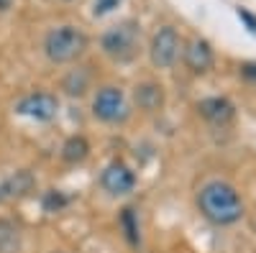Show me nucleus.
Returning a JSON list of instances; mask_svg holds the SVG:
<instances>
[{"label":"nucleus","mask_w":256,"mask_h":253,"mask_svg":"<svg viewBox=\"0 0 256 253\" xmlns=\"http://www.w3.org/2000/svg\"><path fill=\"white\" fill-rule=\"evenodd\" d=\"M198 210L212 225H233L244 218V200L230 182L210 179L198 192Z\"/></svg>","instance_id":"f257e3e1"},{"label":"nucleus","mask_w":256,"mask_h":253,"mask_svg":"<svg viewBox=\"0 0 256 253\" xmlns=\"http://www.w3.org/2000/svg\"><path fill=\"white\" fill-rule=\"evenodd\" d=\"M88 44L90 38L80 26L64 23L44 36V56L52 64H72L88 51Z\"/></svg>","instance_id":"f03ea898"},{"label":"nucleus","mask_w":256,"mask_h":253,"mask_svg":"<svg viewBox=\"0 0 256 253\" xmlns=\"http://www.w3.org/2000/svg\"><path fill=\"white\" fill-rule=\"evenodd\" d=\"M100 51L108 59L118 61V64L134 61L141 51V26L131 18L110 26L100 36Z\"/></svg>","instance_id":"7ed1b4c3"},{"label":"nucleus","mask_w":256,"mask_h":253,"mask_svg":"<svg viewBox=\"0 0 256 253\" xmlns=\"http://www.w3.org/2000/svg\"><path fill=\"white\" fill-rule=\"evenodd\" d=\"M92 115L100 123L120 125L131 118V105H128V97L123 95L120 87H116V84H102V87H98V92L92 97Z\"/></svg>","instance_id":"20e7f679"},{"label":"nucleus","mask_w":256,"mask_h":253,"mask_svg":"<svg viewBox=\"0 0 256 253\" xmlns=\"http://www.w3.org/2000/svg\"><path fill=\"white\" fill-rule=\"evenodd\" d=\"M180 33L174 26H162L156 28V33L152 36V44H148V59L156 69H169L174 67V61L180 59Z\"/></svg>","instance_id":"39448f33"},{"label":"nucleus","mask_w":256,"mask_h":253,"mask_svg":"<svg viewBox=\"0 0 256 253\" xmlns=\"http://www.w3.org/2000/svg\"><path fill=\"white\" fill-rule=\"evenodd\" d=\"M56 110H59V100H56V95L44 92V90L28 92V95H24V97L16 102V113H18V115H26V118L38 120V123H49V120H54V118H56Z\"/></svg>","instance_id":"423d86ee"},{"label":"nucleus","mask_w":256,"mask_h":253,"mask_svg":"<svg viewBox=\"0 0 256 253\" xmlns=\"http://www.w3.org/2000/svg\"><path fill=\"white\" fill-rule=\"evenodd\" d=\"M100 187L110 197H126V195H131L136 189V174H134V169L128 166L126 161L116 159V161H110L108 166L102 169Z\"/></svg>","instance_id":"0eeeda50"},{"label":"nucleus","mask_w":256,"mask_h":253,"mask_svg":"<svg viewBox=\"0 0 256 253\" xmlns=\"http://www.w3.org/2000/svg\"><path fill=\"white\" fill-rule=\"evenodd\" d=\"M212 61H216V54H212V46L205 38H190L184 46V64L192 74H205L212 69Z\"/></svg>","instance_id":"6e6552de"},{"label":"nucleus","mask_w":256,"mask_h":253,"mask_svg":"<svg viewBox=\"0 0 256 253\" xmlns=\"http://www.w3.org/2000/svg\"><path fill=\"white\" fill-rule=\"evenodd\" d=\"M34 189H36V177L28 169H18V172H13L10 177H6L0 182V197H3V205H6V202L28 197Z\"/></svg>","instance_id":"1a4fd4ad"},{"label":"nucleus","mask_w":256,"mask_h":253,"mask_svg":"<svg viewBox=\"0 0 256 253\" xmlns=\"http://www.w3.org/2000/svg\"><path fill=\"white\" fill-rule=\"evenodd\" d=\"M198 113L210 123V125H228L236 118V105L228 97H205L198 102Z\"/></svg>","instance_id":"9d476101"},{"label":"nucleus","mask_w":256,"mask_h":253,"mask_svg":"<svg viewBox=\"0 0 256 253\" xmlns=\"http://www.w3.org/2000/svg\"><path fill=\"white\" fill-rule=\"evenodd\" d=\"M134 105L141 113H159L164 108V87L159 82H138L134 87Z\"/></svg>","instance_id":"9b49d317"},{"label":"nucleus","mask_w":256,"mask_h":253,"mask_svg":"<svg viewBox=\"0 0 256 253\" xmlns=\"http://www.w3.org/2000/svg\"><path fill=\"white\" fill-rule=\"evenodd\" d=\"M62 90L67 97H84L92 90V72L90 67H74L62 77Z\"/></svg>","instance_id":"f8f14e48"},{"label":"nucleus","mask_w":256,"mask_h":253,"mask_svg":"<svg viewBox=\"0 0 256 253\" xmlns=\"http://www.w3.org/2000/svg\"><path fill=\"white\" fill-rule=\"evenodd\" d=\"M90 156V143L84 136H70L62 146V159L67 164H82Z\"/></svg>","instance_id":"ddd939ff"},{"label":"nucleus","mask_w":256,"mask_h":253,"mask_svg":"<svg viewBox=\"0 0 256 253\" xmlns=\"http://www.w3.org/2000/svg\"><path fill=\"white\" fill-rule=\"evenodd\" d=\"M18 251H20V228L8 218H0V253H18Z\"/></svg>","instance_id":"4468645a"},{"label":"nucleus","mask_w":256,"mask_h":253,"mask_svg":"<svg viewBox=\"0 0 256 253\" xmlns=\"http://www.w3.org/2000/svg\"><path fill=\"white\" fill-rule=\"evenodd\" d=\"M120 228H123L126 241L131 243V246H138V241H141V233H138V218L134 215V210H131V207H126L123 213H120Z\"/></svg>","instance_id":"2eb2a0df"},{"label":"nucleus","mask_w":256,"mask_h":253,"mask_svg":"<svg viewBox=\"0 0 256 253\" xmlns=\"http://www.w3.org/2000/svg\"><path fill=\"white\" fill-rule=\"evenodd\" d=\"M67 205H70V197L64 192H59V189H49V192H44V197H41V207H44L46 213H62Z\"/></svg>","instance_id":"dca6fc26"},{"label":"nucleus","mask_w":256,"mask_h":253,"mask_svg":"<svg viewBox=\"0 0 256 253\" xmlns=\"http://www.w3.org/2000/svg\"><path fill=\"white\" fill-rule=\"evenodd\" d=\"M120 5V0H95L92 3V13L95 15H105V13H110Z\"/></svg>","instance_id":"f3484780"},{"label":"nucleus","mask_w":256,"mask_h":253,"mask_svg":"<svg viewBox=\"0 0 256 253\" xmlns=\"http://www.w3.org/2000/svg\"><path fill=\"white\" fill-rule=\"evenodd\" d=\"M238 15H241V18L246 20V23L251 26V31H256V18H254L251 13H246V10H238Z\"/></svg>","instance_id":"a211bd4d"},{"label":"nucleus","mask_w":256,"mask_h":253,"mask_svg":"<svg viewBox=\"0 0 256 253\" xmlns=\"http://www.w3.org/2000/svg\"><path fill=\"white\" fill-rule=\"evenodd\" d=\"M13 3H16V0H0V13H8L13 8Z\"/></svg>","instance_id":"6ab92c4d"},{"label":"nucleus","mask_w":256,"mask_h":253,"mask_svg":"<svg viewBox=\"0 0 256 253\" xmlns=\"http://www.w3.org/2000/svg\"><path fill=\"white\" fill-rule=\"evenodd\" d=\"M241 72H244L246 77H256V64H246V67H244Z\"/></svg>","instance_id":"aec40b11"},{"label":"nucleus","mask_w":256,"mask_h":253,"mask_svg":"<svg viewBox=\"0 0 256 253\" xmlns=\"http://www.w3.org/2000/svg\"><path fill=\"white\" fill-rule=\"evenodd\" d=\"M64 3H72V0H64Z\"/></svg>","instance_id":"412c9836"},{"label":"nucleus","mask_w":256,"mask_h":253,"mask_svg":"<svg viewBox=\"0 0 256 253\" xmlns=\"http://www.w3.org/2000/svg\"><path fill=\"white\" fill-rule=\"evenodd\" d=\"M0 205H3V197H0Z\"/></svg>","instance_id":"4be33fe9"},{"label":"nucleus","mask_w":256,"mask_h":253,"mask_svg":"<svg viewBox=\"0 0 256 253\" xmlns=\"http://www.w3.org/2000/svg\"><path fill=\"white\" fill-rule=\"evenodd\" d=\"M54 253H59V251H54Z\"/></svg>","instance_id":"5701e85b"}]
</instances>
